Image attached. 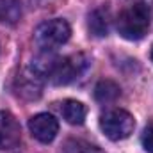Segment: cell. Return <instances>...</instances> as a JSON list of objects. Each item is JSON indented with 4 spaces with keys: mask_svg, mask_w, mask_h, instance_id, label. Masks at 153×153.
<instances>
[{
    "mask_svg": "<svg viewBox=\"0 0 153 153\" xmlns=\"http://www.w3.org/2000/svg\"><path fill=\"white\" fill-rule=\"evenodd\" d=\"M152 25V5L144 2L128 4L116 20V29L119 36L128 41H137L144 38Z\"/></svg>",
    "mask_w": 153,
    "mask_h": 153,
    "instance_id": "1",
    "label": "cell"
},
{
    "mask_svg": "<svg viewBox=\"0 0 153 153\" xmlns=\"http://www.w3.org/2000/svg\"><path fill=\"white\" fill-rule=\"evenodd\" d=\"M89 68V57L85 53H71L66 57H55L48 80L55 85H66L75 82Z\"/></svg>",
    "mask_w": 153,
    "mask_h": 153,
    "instance_id": "2",
    "label": "cell"
},
{
    "mask_svg": "<svg viewBox=\"0 0 153 153\" xmlns=\"http://www.w3.org/2000/svg\"><path fill=\"white\" fill-rule=\"evenodd\" d=\"M71 36V29L68 25L66 20H48V22H43L36 29L34 32V39H36V45L39 48H43L45 52H52L55 48H59L61 45H64Z\"/></svg>",
    "mask_w": 153,
    "mask_h": 153,
    "instance_id": "3",
    "label": "cell"
},
{
    "mask_svg": "<svg viewBox=\"0 0 153 153\" xmlns=\"http://www.w3.org/2000/svg\"><path fill=\"white\" fill-rule=\"evenodd\" d=\"M100 128L111 141H123L135 128L134 116L123 109H112L100 117Z\"/></svg>",
    "mask_w": 153,
    "mask_h": 153,
    "instance_id": "4",
    "label": "cell"
},
{
    "mask_svg": "<svg viewBox=\"0 0 153 153\" xmlns=\"http://www.w3.org/2000/svg\"><path fill=\"white\" fill-rule=\"evenodd\" d=\"M29 128H30V134H32L34 139H38L43 144H48L57 137L59 123L52 114L41 112V114H36L34 117H30Z\"/></svg>",
    "mask_w": 153,
    "mask_h": 153,
    "instance_id": "5",
    "label": "cell"
},
{
    "mask_svg": "<svg viewBox=\"0 0 153 153\" xmlns=\"http://www.w3.org/2000/svg\"><path fill=\"white\" fill-rule=\"evenodd\" d=\"M20 125L11 112L0 111V150H11L20 143Z\"/></svg>",
    "mask_w": 153,
    "mask_h": 153,
    "instance_id": "6",
    "label": "cell"
},
{
    "mask_svg": "<svg viewBox=\"0 0 153 153\" xmlns=\"http://www.w3.org/2000/svg\"><path fill=\"white\" fill-rule=\"evenodd\" d=\"M87 27H89V32L96 38L107 36L109 30H111V13H109V9H105V7L94 9L87 18Z\"/></svg>",
    "mask_w": 153,
    "mask_h": 153,
    "instance_id": "7",
    "label": "cell"
},
{
    "mask_svg": "<svg viewBox=\"0 0 153 153\" xmlns=\"http://www.w3.org/2000/svg\"><path fill=\"white\" fill-rule=\"evenodd\" d=\"M16 89H18V94H22L23 98L34 100V98H38L39 94H41V78L32 70H29L23 75L18 76Z\"/></svg>",
    "mask_w": 153,
    "mask_h": 153,
    "instance_id": "8",
    "label": "cell"
},
{
    "mask_svg": "<svg viewBox=\"0 0 153 153\" xmlns=\"http://www.w3.org/2000/svg\"><path fill=\"white\" fill-rule=\"evenodd\" d=\"M61 114L70 125H82L85 119V114H87V109L84 103H80L76 100H66L61 105Z\"/></svg>",
    "mask_w": 153,
    "mask_h": 153,
    "instance_id": "9",
    "label": "cell"
},
{
    "mask_svg": "<svg viewBox=\"0 0 153 153\" xmlns=\"http://www.w3.org/2000/svg\"><path fill=\"white\" fill-rule=\"evenodd\" d=\"M22 16L20 0H0V23L14 25Z\"/></svg>",
    "mask_w": 153,
    "mask_h": 153,
    "instance_id": "10",
    "label": "cell"
},
{
    "mask_svg": "<svg viewBox=\"0 0 153 153\" xmlns=\"http://www.w3.org/2000/svg\"><path fill=\"white\" fill-rule=\"evenodd\" d=\"M121 94V89L119 85L112 82V80H102L98 82V85L94 87V98L102 103H111L117 100V96Z\"/></svg>",
    "mask_w": 153,
    "mask_h": 153,
    "instance_id": "11",
    "label": "cell"
},
{
    "mask_svg": "<svg viewBox=\"0 0 153 153\" xmlns=\"http://www.w3.org/2000/svg\"><path fill=\"white\" fill-rule=\"evenodd\" d=\"M66 153H105L102 148L94 146V144H89V143H84V141H76L71 143L68 146Z\"/></svg>",
    "mask_w": 153,
    "mask_h": 153,
    "instance_id": "12",
    "label": "cell"
},
{
    "mask_svg": "<svg viewBox=\"0 0 153 153\" xmlns=\"http://www.w3.org/2000/svg\"><path fill=\"white\" fill-rule=\"evenodd\" d=\"M141 141H143L144 150H146L148 153H153V125H148V126L144 128Z\"/></svg>",
    "mask_w": 153,
    "mask_h": 153,
    "instance_id": "13",
    "label": "cell"
},
{
    "mask_svg": "<svg viewBox=\"0 0 153 153\" xmlns=\"http://www.w3.org/2000/svg\"><path fill=\"white\" fill-rule=\"evenodd\" d=\"M132 2H144V4H150V5L153 4V0H132Z\"/></svg>",
    "mask_w": 153,
    "mask_h": 153,
    "instance_id": "14",
    "label": "cell"
},
{
    "mask_svg": "<svg viewBox=\"0 0 153 153\" xmlns=\"http://www.w3.org/2000/svg\"><path fill=\"white\" fill-rule=\"evenodd\" d=\"M152 61H153V46H152Z\"/></svg>",
    "mask_w": 153,
    "mask_h": 153,
    "instance_id": "15",
    "label": "cell"
}]
</instances>
